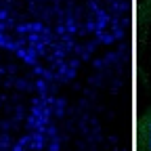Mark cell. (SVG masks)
Here are the masks:
<instances>
[]
</instances>
